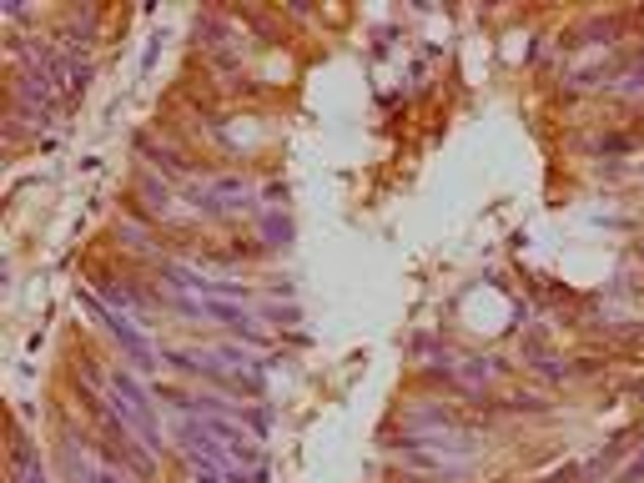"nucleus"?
Masks as SVG:
<instances>
[{
	"label": "nucleus",
	"mask_w": 644,
	"mask_h": 483,
	"mask_svg": "<svg viewBox=\"0 0 644 483\" xmlns=\"http://www.w3.org/2000/svg\"><path fill=\"white\" fill-rule=\"evenodd\" d=\"M96 312H101V322H106V328L116 332L121 342H126V353H132L136 363H142V367H152V348H146V342H142V338H136V332H132V322H121L116 312H106V307H96Z\"/></svg>",
	"instance_id": "1"
}]
</instances>
